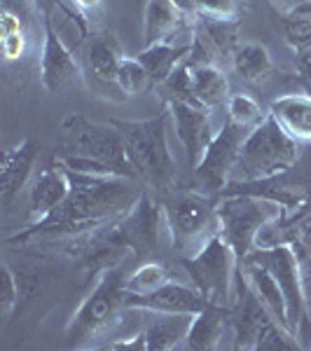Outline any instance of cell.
Wrapping results in <instances>:
<instances>
[{"instance_id":"83f0119b","label":"cell","mask_w":311,"mask_h":351,"mask_svg":"<svg viewBox=\"0 0 311 351\" xmlns=\"http://www.w3.org/2000/svg\"><path fill=\"white\" fill-rule=\"evenodd\" d=\"M171 281V271L164 267L162 263H143L138 269L127 276V293L129 295H148V293L157 291L164 284Z\"/></svg>"},{"instance_id":"44dd1931","label":"cell","mask_w":311,"mask_h":351,"mask_svg":"<svg viewBox=\"0 0 311 351\" xmlns=\"http://www.w3.org/2000/svg\"><path fill=\"white\" fill-rule=\"evenodd\" d=\"M190 61V59H188ZM192 64V61H190ZM192 92L201 108L220 110L229 101V82L225 73L213 64H192Z\"/></svg>"},{"instance_id":"603a6c76","label":"cell","mask_w":311,"mask_h":351,"mask_svg":"<svg viewBox=\"0 0 311 351\" xmlns=\"http://www.w3.org/2000/svg\"><path fill=\"white\" fill-rule=\"evenodd\" d=\"M190 49H192V43L173 45L171 40H166V43L148 45V47H143L136 56H138L140 64L148 68L152 87H160V84L166 80L173 71H176L180 61L188 59Z\"/></svg>"},{"instance_id":"277c9868","label":"cell","mask_w":311,"mask_h":351,"mask_svg":"<svg viewBox=\"0 0 311 351\" xmlns=\"http://www.w3.org/2000/svg\"><path fill=\"white\" fill-rule=\"evenodd\" d=\"M297 157L299 143L276 124L274 117L267 115L262 124L248 132L229 185H253L271 180L286 173L297 162Z\"/></svg>"},{"instance_id":"8d00e7d4","label":"cell","mask_w":311,"mask_h":351,"mask_svg":"<svg viewBox=\"0 0 311 351\" xmlns=\"http://www.w3.org/2000/svg\"><path fill=\"white\" fill-rule=\"evenodd\" d=\"M31 3L36 8V12L40 14V19H52L61 0H31Z\"/></svg>"},{"instance_id":"d590c367","label":"cell","mask_w":311,"mask_h":351,"mask_svg":"<svg viewBox=\"0 0 311 351\" xmlns=\"http://www.w3.org/2000/svg\"><path fill=\"white\" fill-rule=\"evenodd\" d=\"M108 349H138V351H145L143 330L134 332V335H127V337H120V339H112V342L108 344Z\"/></svg>"},{"instance_id":"2e32d148","label":"cell","mask_w":311,"mask_h":351,"mask_svg":"<svg viewBox=\"0 0 311 351\" xmlns=\"http://www.w3.org/2000/svg\"><path fill=\"white\" fill-rule=\"evenodd\" d=\"M38 160V143L33 138H24L19 145L8 150L3 155V167H0V197L5 204H10L21 188L28 183Z\"/></svg>"},{"instance_id":"8992f818","label":"cell","mask_w":311,"mask_h":351,"mask_svg":"<svg viewBox=\"0 0 311 351\" xmlns=\"http://www.w3.org/2000/svg\"><path fill=\"white\" fill-rule=\"evenodd\" d=\"M124 300H127V276L122 274L120 265L101 271L92 293L82 300L68 321L64 332L68 347H89L101 332L108 330L112 321L120 319Z\"/></svg>"},{"instance_id":"8fae6325","label":"cell","mask_w":311,"mask_h":351,"mask_svg":"<svg viewBox=\"0 0 311 351\" xmlns=\"http://www.w3.org/2000/svg\"><path fill=\"white\" fill-rule=\"evenodd\" d=\"M248 132L232 120H225L223 127L218 129L213 141L208 143L206 152H203L201 162L197 164L192 171H195L197 188H201L208 195H218L225 192L229 185L232 171L239 160L241 145H244Z\"/></svg>"},{"instance_id":"ffe728a7","label":"cell","mask_w":311,"mask_h":351,"mask_svg":"<svg viewBox=\"0 0 311 351\" xmlns=\"http://www.w3.org/2000/svg\"><path fill=\"white\" fill-rule=\"evenodd\" d=\"M241 269H244V276H246L248 286H251L253 293L260 298V302L267 307L271 319L279 321L281 326L288 328L286 300H284V293H281L279 281L274 279V274H271L264 265L256 263V260H244V263H241ZM288 330H290V328H288Z\"/></svg>"},{"instance_id":"5b68a950","label":"cell","mask_w":311,"mask_h":351,"mask_svg":"<svg viewBox=\"0 0 311 351\" xmlns=\"http://www.w3.org/2000/svg\"><path fill=\"white\" fill-rule=\"evenodd\" d=\"M284 213L274 199L260 192H241L227 188L216 204L218 234L232 246L239 263L258 248V237L271 220Z\"/></svg>"},{"instance_id":"d6986e66","label":"cell","mask_w":311,"mask_h":351,"mask_svg":"<svg viewBox=\"0 0 311 351\" xmlns=\"http://www.w3.org/2000/svg\"><path fill=\"white\" fill-rule=\"evenodd\" d=\"M185 10L176 0H148L143 19L145 47L155 43H166L185 26Z\"/></svg>"},{"instance_id":"d6a6232c","label":"cell","mask_w":311,"mask_h":351,"mask_svg":"<svg viewBox=\"0 0 311 351\" xmlns=\"http://www.w3.org/2000/svg\"><path fill=\"white\" fill-rule=\"evenodd\" d=\"M0 49H3V59L5 61L24 59V54L28 49V31L5 33V36H0Z\"/></svg>"},{"instance_id":"9c48e42d","label":"cell","mask_w":311,"mask_h":351,"mask_svg":"<svg viewBox=\"0 0 311 351\" xmlns=\"http://www.w3.org/2000/svg\"><path fill=\"white\" fill-rule=\"evenodd\" d=\"M183 265L190 281L199 288L206 302L232 307V295L236 293L234 281L241 263L229 243L218 232L208 237L201 243V248H197Z\"/></svg>"},{"instance_id":"4316f807","label":"cell","mask_w":311,"mask_h":351,"mask_svg":"<svg viewBox=\"0 0 311 351\" xmlns=\"http://www.w3.org/2000/svg\"><path fill=\"white\" fill-rule=\"evenodd\" d=\"M157 89H160L164 104L178 101V104L199 106V101L195 99V92H192V64H190L188 59L180 61L176 71H173L171 75H169Z\"/></svg>"},{"instance_id":"f546056e","label":"cell","mask_w":311,"mask_h":351,"mask_svg":"<svg viewBox=\"0 0 311 351\" xmlns=\"http://www.w3.org/2000/svg\"><path fill=\"white\" fill-rule=\"evenodd\" d=\"M297 349H304L302 342L286 326H281L274 319L260 328L256 344H253V351H297Z\"/></svg>"},{"instance_id":"e0dca14e","label":"cell","mask_w":311,"mask_h":351,"mask_svg":"<svg viewBox=\"0 0 311 351\" xmlns=\"http://www.w3.org/2000/svg\"><path fill=\"white\" fill-rule=\"evenodd\" d=\"M227 319H232V307L206 302L199 314H195L192 326L185 337V349L190 351H213L220 347L227 330Z\"/></svg>"},{"instance_id":"1f68e13d","label":"cell","mask_w":311,"mask_h":351,"mask_svg":"<svg viewBox=\"0 0 311 351\" xmlns=\"http://www.w3.org/2000/svg\"><path fill=\"white\" fill-rule=\"evenodd\" d=\"M195 14L211 21H229L239 24V19L246 12V0H192Z\"/></svg>"},{"instance_id":"7a4b0ae2","label":"cell","mask_w":311,"mask_h":351,"mask_svg":"<svg viewBox=\"0 0 311 351\" xmlns=\"http://www.w3.org/2000/svg\"><path fill=\"white\" fill-rule=\"evenodd\" d=\"M59 155L68 169L96 176H127L138 180L127 143L112 124L89 122L82 115H68L61 122Z\"/></svg>"},{"instance_id":"cb8c5ba5","label":"cell","mask_w":311,"mask_h":351,"mask_svg":"<svg viewBox=\"0 0 311 351\" xmlns=\"http://www.w3.org/2000/svg\"><path fill=\"white\" fill-rule=\"evenodd\" d=\"M195 314H157V319L145 328V351H169L185 342Z\"/></svg>"},{"instance_id":"74e56055","label":"cell","mask_w":311,"mask_h":351,"mask_svg":"<svg viewBox=\"0 0 311 351\" xmlns=\"http://www.w3.org/2000/svg\"><path fill=\"white\" fill-rule=\"evenodd\" d=\"M73 5H75L82 14L96 16L101 12V5H103V0H73Z\"/></svg>"},{"instance_id":"f35d334b","label":"cell","mask_w":311,"mask_h":351,"mask_svg":"<svg viewBox=\"0 0 311 351\" xmlns=\"http://www.w3.org/2000/svg\"><path fill=\"white\" fill-rule=\"evenodd\" d=\"M299 73L307 77V82H309V87H311V49H307V52L299 54Z\"/></svg>"},{"instance_id":"ac0fdd59","label":"cell","mask_w":311,"mask_h":351,"mask_svg":"<svg viewBox=\"0 0 311 351\" xmlns=\"http://www.w3.org/2000/svg\"><path fill=\"white\" fill-rule=\"evenodd\" d=\"M269 115L297 143H311V94H286L271 101Z\"/></svg>"},{"instance_id":"ba28073f","label":"cell","mask_w":311,"mask_h":351,"mask_svg":"<svg viewBox=\"0 0 311 351\" xmlns=\"http://www.w3.org/2000/svg\"><path fill=\"white\" fill-rule=\"evenodd\" d=\"M246 260H256L264 265L274 279L279 281L281 293L286 300L288 309V328L295 335L302 347H309L307 339H311V319H309V304L307 293L302 284V267H299V253L290 241L276 243V246L256 248Z\"/></svg>"},{"instance_id":"4fadbf2b","label":"cell","mask_w":311,"mask_h":351,"mask_svg":"<svg viewBox=\"0 0 311 351\" xmlns=\"http://www.w3.org/2000/svg\"><path fill=\"white\" fill-rule=\"evenodd\" d=\"M42 21V49H40V80L49 94H59L75 77H80V64L75 54L66 47L61 36L54 31L52 19Z\"/></svg>"},{"instance_id":"4dcf8cb0","label":"cell","mask_w":311,"mask_h":351,"mask_svg":"<svg viewBox=\"0 0 311 351\" xmlns=\"http://www.w3.org/2000/svg\"><path fill=\"white\" fill-rule=\"evenodd\" d=\"M225 108H227V120L239 124V127H244L246 132H253V129H256L258 124H262L264 117L269 115V112H262L258 101L248 94L229 96V101H227Z\"/></svg>"},{"instance_id":"d4e9b609","label":"cell","mask_w":311,"mask_h":351,"mask_svg":"<svg viewBox=\"0 0 311 351\" xmlns=\"http://www.w3.org/2000/svg\"><path fill=\"white\" fill-rule=\"evenodd\" d=\"M232 66H234L236 75H241L251 84L264 82L274 71L269 49L260 43H241L232 54Z\"/></svg>"},{"instance_id":"e575fe53","label":"cell","mask_w":311,"mask_h":351,"mask_svg":"<svg viewBox=\"0 0 311 351\" xmlns=\"http://www.w3.org/2000/svg\"><path fill=\"white\" fill-rule=\"evenodd\" d=\"M290 243L297 248L299 256H311V211L299 223H295V237Z\"/></svg>"},{"instance_id":"30bf717a","label":"cell","mask_w":311,"mask_h":351,"mask_svg":"<svg viewBox=\"0 0 311 351\" xmlns=\"http://www.w3.org/2000/svg\"><path fill=\"white\" fill-rule=\"evenodd\" d=\"M115 230L136 260H145L155 256L164 241L166 239L171 241L164 204L145 185L132 211L115 223Z\"/></svg>"},{"instance_id":"836d02e7","label":"cell","mask_w":311,"mask_h":351,"mask_svg":"<svg viewBox=\"0 0 311 351\" xmlns=\"http://www.w3.org/2000/svg\"><path fill=\"white\" fill-rule=\"evenodd\" d=\"M19 300V284H16L14 271L10 269V265H3V284H0V307L8 314L10 309Z\"/></svg>"},{"instance_id":"6da1fadb","label":"cell","mask_w":311,"mask_h":351,"mask_svg":"<svg viewBox=\"0 0 311 351\" xmlns=\"http://www.w3.org/2000/svg\"><path fill=\"white\" fill-rule=\"evenodd\" d=\"M68 176H71L68 199L47 218L36 220L31 228L10 237V243H26L31 239H77L122 220L143 192V185L127 176H96L73 169H68Z\"/></svg>"},{"instance_id":"484cf974","label":"cell","mask_w":311,"mask_h":351,"mask_svg":"<svg viewBox=\"0 0 311 351\" xmlns=\"http://www.w3.org/2000/svg\"><path fill=\"white\" fill-rule=\"evenodd\" d=\"M286 43L297 54L311 49V0H299L290 10L281 14Z\"/></svg>"},{"instance_id":"7402d4cb","label":"cell","mask_w":311,"mask_h":351,"mask_svg":"<svg viewBox=\"0 0 311 351\" xmlns=\"http://www.w3.org/2000/svg\"><path fill=\"white\" fill-rule=\"evenodd\" d=\"M84 56H87L89 71L101 82H115L117 68L122 64L124 52H122V45L117 43V38L112 33H94L87 40Z\"/></svg>"},{"instance_id":"f1b7e54d","label":"cell","mask_w":311,"mask_h":351,"mask_svg":"<svg viewBox=\"0 0 311 351\" xmlns=\"http://www.w3.org/2000/svg\"><path fill=\"white\" fill-rule=\"evenodd\" d=\"M115 84L120 87V92L127 96H138L152 89L150 73H148V68L138 61V56H124L120 68H117Z\"/></svg>"},{"instance_id":"5bb4252c","label":"cell","mask_w":311,"mask_h":351,"mask_svg":"<svg viewBox=\"0 0 311 351\" xmlns=\"http://www.w3.org/2000/svg\"><path fill=\"white\" fill-rule=\"evenodd\" d=\"M171 112L173 129H176L178 141L183 143L185 152H188V164L190 169H195L201 162L203 152H206L208 143L213 141V124H211V110L201 108V106L192 104H164Z\"/></svg>"},{"instance_id":"7c38bea8","label":"cell","mask_w":311,"mask_h":351,"mask_svg":"<svg viewBox=\"0 0 311 351\" xmlns=\"http://www.w3.org/2000/svg\"><path fill=\"white\" fill-rule=\"evenodd\" d=\"M206 307V298L195 284H183L171 279L148 295H129L124 300V309H143L150 314H199Z\"/></svg>"},{"instance_id":"3957f363","label":"cell","mask_w":311,"mask_h":351,"mask_svg":"<svg viewBox=\"0 0 311 351\" xmlns=\"http://www.w3.org/2000/svg\"><path fill=\"white\" fill-rule=\"evenodd\" d=\"M169 117H171V112H169V108H164V112H160L157 117H150V120L110 122L127 143L138 180L150 190L171 188L173 176H176V160L171 155L166 136Z\"/></svg>"},{"instance_id":"52a82bcc","label":"cell","mask_w":311,"mask_h":351,"mask_svg":"<svg viewBox=\"0 0 311 351\" xmlns=\"http://www.w3.org/2000/svg\"><path fill=\"white\" fill-rule=\"evenodd\" d=\"M164 213H166L171 243L178 251H190L218 232L216 204L213 195L195 188H166V197L162 199Z\"/></svg>"},{"instance_id":"9a60e30c","label":"cell","mask_w":311,"mask_h":351,"mask_svg":"<svg viewBox=\"0 0 311 351\" xmlns=\"http://www.w3.org/2000/svg\"><path fill=\"white\" fill-rule=\"evenodd\" d=\"M71 195V176L61 160H54L40 169V173L36 176L28 192V213H31V223L47 218L54 208H59L61 204Z\"/></svg>"}]
</instances>
